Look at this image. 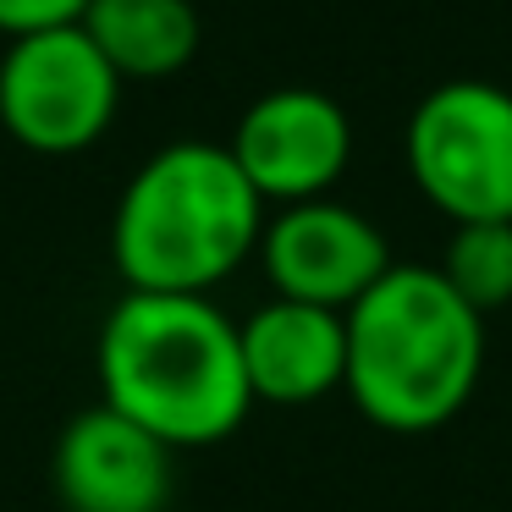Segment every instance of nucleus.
<instances>
[{"instance_id": "39448f33", "label": "nucleus", "mask_w": 512, "mask_h": 512, "mask_svg": "<svg viewBox=\"0 0 512 512\" xmlns=\"http://www.w3.org/2000/svg\"><path fill=\"white\" fill-rule=\"evenodd\" d=\"M127 83L94 39L72 28L6 39L0 50V127L34 155H83L111 133Z\"/></svg>"}, {"instance_id": "20e7f679", "label": "nucleus", "mask_w": 512, "mask_h": 512, "mask_svg": "<svg viewBox=\"0 0 512 512\" xmlns=\"http://www.w3.org/2000/svg\"><path fill=\"white\" fill-rule=\"evenodd\" d=\"M408 177L452 226L512 221V89L446 78L402 127Z\"/></svg>"}, {"instance_id": "7ed1b4c3", "label": "nucleus", "mask_w": 512, "mask_h": 512, "mask_svg": "<svg viewBox=\"0 0 512 512\" xmlns=\"http://www.w3.org/2000/svg\"><path fill=\"white\" fill-rule=\"evenodd\" d=\"M270 204L226 144L182 138L127 177L111 215V259L127 292H210L259 254Z\"/></svg>"}, {"instance_id": "f03ea898", "label": "nucleus", "mask_w": 512, "mask_h": 512, "mask_svg": "<svg viewBox=\"0 0 512 512\" xmlns=\"http://www.w3.org/2000/svg\"><path fill=\"white\" fill-rule=\"evenodd\" d=\"M347 320L342 391L391 435H430L468 408L485 369V314L435 265H391Z\"/></svg>"}, {"instance_id": "0eeeda50", "label": "nucleus", "mask_w": 512, "mask_h": 512, "mask_svg": "<svg viewBox=\"0 0 512 512\" xmlns=\"http://www.w3.org/2000/svg\"><path fill=\"white\" fill-rule=\"evenodd\" d=\"M232 160L265 204L325 199L353 166V122L320 89H270L237 116Z\"/></svg>"}, {"instance_id": "f257e3e1", "label": "nucleus", "mask_w": 512, "mask_h": 512, "mask_svg": "<svg viewBox=\"0 0 512 512\" xmlns=\"http://www.w3.org/2000/svg\"><path fill=\"white\" fill-rule=\"evenodd\" d=\"M94 375L105 408L171 452L226 441L254 408L237 320L210 292H122L94 336Z\"/></svg>"}, {"instance_id": "6e6552de", "label": "nucleus", "mask_w": 512, "mask_h": 512, "mask_svg": "<svg viewBox=\"0 0 512 512\" xmlns=\"http://www.w3.org/2000/svg\"><path fill=\"white\" fill-rule=\"evenodd\" d=\"M171 457L177 452L166 441L94 402L72 413L67 430L56 435L50 479L67 512H166L177 490Z\"/></svg>"}, {"instance_id": "9b49d317", "label": "nucleus", "mask_w": 512, "mask_h": 512, "mask_svg": "<svg viewBox=\"0 0 512 512\" xmlns=\"http://www.w3.org/2000/svg\"><path fill=\"white\" fill-rule=\"evenodd\" d=\"M446 287L468 303V309L490 314L512 303V221H468L452 226L446 259L435 265Z\"/></svg>"}, {"instance_id": "f8f14e48", "label": "nucleus", "mask_w": 512, "mask_h": 512, "mask_svg": "<svg viewBox=\"0 0 512 512\" xmlns=\"http://www.w3.org/2000/svg\"><path fill=\"white\" fill-rule=\"evenodd\" d=\"M83 12H89V0H0V39L72 28L83 23Z\"/></svg>"}, {"instance_id": "423d86ee", "label": "nucleus", "mask_w": 512, "mask_h": 512, "mask_svg": "<svg viewBox=\"0 0 512 512\" xmlns=\"http://www.w3.org/2000/svg\"><path fill=\"white\" fill-rule=\"evenodd\" d=\"M259 265L276 298L347 314L397 259H391L386 232L364 210L325 193V199L281 204L276 215H265Z\"/></svg>"}, {"instance_id": "9d476101", "label": "nucleus", "mask_w": 512, "mask_h": 512, "mask_svg": "<svg viewBox=\"0 0 512 512\" xmlns=\"http://www.w3.org/2000/svg\"><path fill=\"white\" fill-rule=\"evenodd\" d=\"M83 34L122 83H166L193 67L204 23L193 0H89Z\"/></svg>"}, {"instance_id": "1a4fd4ad", "label": "nucleus", "mask_w": 512, "mask_h": 512, "mask_svg": "<svg viewBox=\"0 0 512 512\" xmlns=\"http://www.w3.org/2000/svg\"><path fill=\"white\" fill-rule=\"evenodd\" d=\"M237 347L254 402L309 408L347 380V320L320 303H259L248 320H237Z\"/></svg>"}]
</instances>
